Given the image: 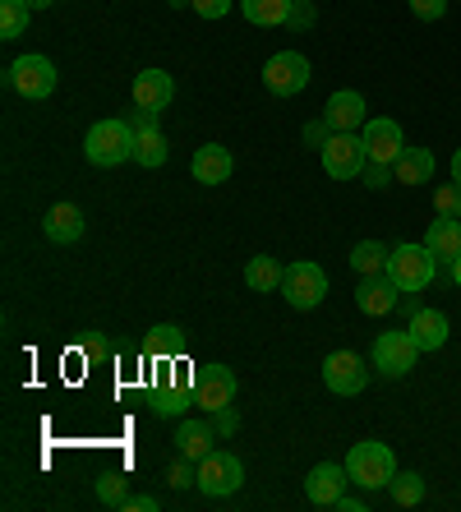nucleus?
<instances>
[{
    "label": "nucleus",
    "mask_w": 461,
    "mask_h": 512,
    "mask_svg": "<svg viewBox=\"0 0 461 512\" xmlns=\"http://www.w3.org/2000/svg\"><path fill=\"white\" fill-rule=\"evenodd\" d=\"M392 171H397V185H429L434 180V153L429 148H406Z\"/></svg>",
    "instance_id": "nucleus-24"
},
{
    "label": "nucleus",
    "mask_w": 461,
    "mask_h": 512,
    "mask_svg": "<svg viewBox=\"0 0 461 512\" xmlns=\"http://www.w3.org/2000/svg\"><path fill=\"white\" fill-rule=\"evenodd\" d=\"M434 268H438V259L429 254V245H397V250L388 254V268H383V273L402 286V296H420V291L434 282Z\"/></svg>",
    "instance_id": "nucleus-3"
},
{
    "label": "nucleus",
    "mask_w": 461,
    "mask_h": 512,
    "mask_svg": "<svg viewBox=\"0 0 461 512\" xmlns=\"http://www.w3.org/2000/svg\"><path fill=\"white\" fill-rule=\"evenodd\" d=\"M434 208L443 217H461V185L452 180V185H438L434 190Z\"/></svg>",
    "instance_id": "nucleus-33"
},
{
    "label": "nucleus",
    "mask_w": 461,
    "mask_h": 512,
    "mask_svg": "<svg viewBox=\"0 0 461 512\" xmlns=\"http://www.w3.org/2000/svg\"><path fill=\"white\" fill-rule=\"evenodd\" d=\"M448 268H452V282H457V286H461V254H457V259H452V263H448Z\"/></svg>",
    "instance_id": "nucleus-45"
},
{
    "label": "nucleus",
    "mask_w": 461,
    "mask_h": 512,
    "mask_svg": "<svg viewBox=\"0 0 461 512\" xmlns=\"http://www.w3.org/2000/svg\"><path fill=\"white\" fill-rule=\"evenodd\" d=\"M5 84H10L19 97H28V102H42V97L56 93V65H51L47 56L28 51V56L10 60V70H5Z\"/></svg>",
    "instance_id": "nucleus-5"
},
{
    "label": "nucleus",
    "mask_w": 461,
    "mask_h": 512,
    "mask_svg": "<svg viewBox=\"0 0 461 512\" xmlns=\"http://www.w3.org/2000/svg\"><path fill=\"white\" fill-rule=\"evenodd\" d=\"M213 443H217L213 420H180V429H176L180 457H194V462H203V457L213 453Z\"/></svg>",
    "instance_id": "nucleus-21"
},
{
    "label": "nucleus",
    "mask_w": 461,
    "mask_h": 512,
    "mask_svg": "<svg viewBox=\"0 0 461 512\" xmlns=\"http://www.w3.org/2000/svg\"><path fill=\"white\" fill-rule=\"evenodd\" d=\"M28 5H33V10H51V5H56V0H28Z\"/></svg>",
    "instance_id": "nucleus-46"
},
{
    "label": "nucleus",
    "mask_w": 461,
    "mask_h": 512,
    "mask_svg": "<svg viewBox=\"0 0 461 512\" xmlns=\"http://www.w3.org/2000/svg\"><path fill=\"white\" fill-rule=\"evenodd\" d=\"M231 5H236V0H190V10L199 14V19H222V14H231Z\"/></svg>",
    "instance_id": "nucleus-36"
},
{
    "label": "nucleus",
    "mask_w": 461,
    "mask_h": 512,
    "mask_svg": "<svg viewBox=\"0 0 461 512\" xmlns=\"http://www.w3.org/2000/svg\"><path fill=\"white\" fill-rule=\"evenodd\" d=\"M176 102V79L166 70H143L134 74V107L143 111H166Z\"/></svg>",
    "instance_id": "nucleus-16"
},
{
    "label": "nucleus",
    "mask_w": 461,
    "mask_h": 512,
    "mask_svg": "<svg viewBox=\"0 0 461 512\" xmlns=\"http://www.w3.org/2000/svg\"><path fill=\"white\" fill-rule=\"evenodd\" d=\"M166 157H171V143H166L162 130H143L139 139H134V162H139L143 171L166 167Z\"/></svg>",
    "instance_id": "nucleus-26"
},
{
    "label": "nucleus",
    "mask_w": 461,
    "mask_h": 512,
    "mask_svg": "<svg viewBox=\"0 0 461 512\" xmlns=\"http://www.w3.org/2000/svg\"><path fill=\"white\" fill-rule=\"evenodd\" d=\"M291 10H296V0H240V14L254 28H286Z\"/></svg>",
    "instance_id": "nucleus-23"
},
{
    "label": "nucleus",
    "mask_w": 461,
    "mask_h": 512,
    "mask_svg": "<svg viewBox=\"0 0 461 512\" xmlns=\"http://www.w3.org/2000/svg\"><path fill=\"white\" fill-rule=\"evenodd\" d=\"M323 120L332 125V134H360L365 130V97L355 93V88H337L328 97V107H323Z\"/></svg>",
    "instance_id": "nucleus-15"
},
{
    "label": "nucleus",
    "mask_w": 461,
    "mask_h": 512,
    "mask_svg": "<svg viewBox=\"0 0 461 512\" xmlns=\"http://www.w3.org/2000/svg\"><path fill=\"white\" fill-rule=\"evenodd\" d=\"M231 171H236V157L226 153L222 143H203L199 153H194V162H190V176L199 180V185H226Z\"/></svg>",
    "instance_id": "nucleus-17"
},
{
    "label": "nucleus",
    "mask_w": 461,
    "mask_h": 512,
    "mask_svg": "<svg viewBox=\"0 0 461 512\" xmlns=\"http://www.w3.org/2000/svg\"><path fill=\"white\" fill-rule=\"evenodd\" d=\"M185 351V333H180L176 323H157L153 333H148V356L153 360H176Z\"/></svg>",
    "instance_id": "nucleus-28"
},
{
    "label": "nucleus",
    "mask_w": 461,
    "mask_h": 512,
    "mask_svg": "<svg viewBox=\"0 0 461 512\" xmlns=\"http://www.w3.org/2000/svg\"><path fill=\"white\" fill-rule=\"evenodd\" d=\"M346 476H351V485H360V489H383L392 476H397V457H392L388 443L365 439L346 453Z\"/></svg>",
    "instance_id": "nucleus-2"
},
{
    "label": "nucleus",
    "mask_w": 461,
    "mask_h": 512,
    "mask_svg": "<svg viewBox=\"0 0 461 512\" xmlns=\"http://www.w3.org/2000/svg\"><path fill=\"white\" fill-rule=\"evenodd\" d=\"M406 333L415 337V346H420V351H438V346H448L452 323H448V314H443V310H415L411 323H406Z\"/></svg>",
    "instance_id": "nucleus-19"
},
{
    "label": "nucleus",
    "mask_w": 461,
    "mask_h": 512,
    "mask_svg": "<svg viewBox=\"0 0 461 512\" xmlns=\"http://www.w3.org/2000/svg\"><path fill=\"white\" fill-rule=\"evenodd\" d=\"M314 24V0H296V10H291V24L286 28H309Z\"/></svg>",
    "instance_id": "nucleus-40"
},
{
    "label": "nucleus",
    "mask_w": 461,
    "mask_h": 512,
    "mask_svg": "<svg viewBox=\"0 0 461 512\" xmlns=\"http://www.w3.org/2000/svg\"><path fill=\"white\" fill-rule=\"evenodd\" d=\"M346 485H351V476H346V462H319L314 471L305 476V499L314 503V508H332V503L346 494Z\"/></svg>",
    "instance_id": "nucleus-14"
},
{
    "label": "nucleus",
    "mask_w": 461,
    "mask_h": 512,
    "mask_svg": "<svg viewBox=\"0 0 461 512\" xmlns=\"http://www.w3.org/2000/svg\"><path fill=\"white\" fill-rule=\"evenodd\" d=\"M213 429H217V439H231L240 429V416L231 411V406H222V411H213Z\"/></svg>",
    "instance_id": "nucleus-37"
},
{
    "label": "nucleus",
    "mask_w": 461,
    "mask_h": 512,
    "mask_svg": "<svg viewBox=\"0 0 461 512\" xmlns=\"http://www.w3.org/2000/svg\"><path fill=\"white\" fill-rule=\"evenodd\" d=\"M388 245H379V240H360V245H355L351 250V268L360 277H374V273H383V268H388Z\"/></svg>",
    "instance_id": "nucleus-29"
},
{
    "label": "nucleus",
    "mask_w": 461,
    "mask_h": 512,
    "mask_svg": "<svg viewBox=\"0 0 461 512\" xmlns=\"http://www.w3.org/2000/svg\"><path fill=\"white\" fill-rule=\"evenodd\" d=\"M166 485H171V489L199 485V462H194V457H180V462H171V471H166Z\"/></svg>",
    "instance_id": "nucleus-32"
},
{
    "label": "nucleus",
    "mask_w": 461,
    "mask_h": 512,
    "mask_svg": "<svg viewBox=\"0 0 461 512\" xmlns=\"http://www.w3.org/2000/svg\"><path fill=\"white\" fill-rule=\"evenodd\" d=\"M425 245H429V254H434L438 263H452L461 254V217L438 213L434 222H429V231H425Z\"/></svg>",
    "instance_id": "nucleus-20"
},
{
    "label": "nucleus",
    "mask_w": 461,
    "mask_h": 512,
    "mask_svg": "<svg viewBox=\"0 0 461 512\" xmlns=\"http://www.w3.org/2000/svg\"><path fill=\"white\" fill-rule=\"evenodd\" d=\"M319 153H323V171H328L332 180H360V171H365V162H369L360 134H332Z\"/></svg>",
    "instance_id": "nucleus-10"
},
{
    "label": "nucleus",
    "mask_w": 461,
    "mask_h": 512,
    "mask_svg": "<svg viewBox=\"0 0 461 512\" xmlns=\"http://www.w3.org/2000/svg\"><path fill=\"white\" fill-rule=\"evenodd\" d=\"M190 406H194V379L157 383V393H153V416L171 420V416H185Z\"/></svg>",
    "instance_id": "nucleus-22"
},
{
    "label": "nucleus",
    "mask_w": 461,
    "mask_h": 512,
    "mask_svg": "<svg viewBox=\"0 0 461 512\" xmlns=\"http://www.w3.org/2000/svg\"><path fill=\"white\" fill-rule=\"evenodd\" d=\"M83 208L79 203H51L47 217H42V231H47L51 245H74V240L83 236Z\"/></svg>",
    "instance_id": "nucleus-18"
},
{
    "label": "nucleus",
    "mask_w": 461,
    "mask_h": 512,
    "mask_svg": "<svg viewBox=\"0 0 461 512\" xmlns=\"http://www.w3.org/2000/svg\"><path fill=\"white\" fill-rule=\"evenodd\" d=\"M328 139H332V125H328V120H309V125H305V143H309V148H323Z\"/></svg>",
    "instance_id": "nucleus-38"
},
{
    "label": "nucleus",
    "mask_w": 461,
    "mask_h": 512,
    "mask_svg": "<svg viewBox=\"0 0 461 512\" xmlns=\"http://www.w3.org/2000/svg\"><path fill=\"white\" fill-rule=\"evenodd\" d=\"M88 356H93V360H97V356L107 360V356H111V346H107V342H88Z\"/></svg>",
    "instance_id": "nucleus-43"
},
{
    "label": "nucleus",
    "mask_w": 461,
    "mask_h": 512,
    "mask_svg": "<svg viewBox=\"0 0 461 512\" xmlns=\"http://www.w3.org/2000/svg\"><path fill=\"white\" fill-rule=\"evenodd\" d=\"M360 139H365L369 162H388V167H397V157L406 153L402 125H397V120H388V116H369L365 130H360Z\"/></svg>",
    "instance_id": "nucleus-12"
},
{
    "label": "nucleus",
    "mask_w": 461,
    "mask_h": 512,
    "mask_svg": "<svg viewBox=\"0 0 461 512\" xmlns=\"http://www.w3.org/2000/svg\"><path fill=\"white\" fill-rule=\"evenodd\" d=\"M134 125L130 120H97L93 130H88V139H83V157L93 162V167L111 171L120 167V162H134Z\"/></svg>",
    "instance_id": "nucleus-1"
},
{
    "label": "nucleus",
    "mask_w": 461,
    "mask_h": 512,
    "mask_svg": "<svg viewBox=\"0 0 461 512\" xmlns=\"http://www.w3.org/2000/svg\"><path fill=\"white\" fill-rule=\"evenodd\" d=\"M125 512H157L162 503L153 499V494H125V503H120Z\"/></svg>",
    "instance_id": "nucleus-39"
},
{
    "label": "nucleus",
    "mask_w": 461,
    "mask_h": 512,
    "mask_svg": "<svg viewBox=\"0 0 461 512\" xmlns=\"http://www.w3.org/2000/svg\"><path fill=\"white\" fill-rule=\"evenodd\" d=\"M157 116H162V111H130V125H134V134H143V130H157Z\"/></svg>",
    "instance_id": "nucleus-41"
},
{
    "label": "nucleus",
    "mask_w": 461,
    "mask_h": 512,
    "mask_svg": "<svg viewBox=\"0 0 461 512\" xmlns=\"http://www.w3.org/2000/svg\"><path fill=\"white\" fill-rule=\"evenodd\" d=\"M282 296H286V305H291V310H319L323 296H328V273H323L319 263H309V259L286 263Z\"/></svg>",
    "instance_id": "nucleus-4"
},
{
    "label": "nucleus",
    "mask_w": 461,
    "mask_h": 512,
    "mask_svg": "<svg viewBox=\"0 0 461 512\" xmlns=\"http://www.w3.org/2000/svg\"><path fill=\"white\" fill-rule=\"evenodd\" d=\"M323 383H328V393H337V397H360L369 388L365 360L355 356V351H332V356L323 360Z\"/></svg>",
    "instance_id": "nucleus-11"
},
{
    "label": "nucleus",
    "mask_w": 461,
    "mask_h": 512,
    "mask_svg": "<svg viewBox=\"0 0 461 512\" xmlns=\"http://www.w3.org/2000/svg\"><path fill=\"white\" fill-rule=\"evenodd\" d=\"M332 508H346V512H365V499H351V494H342V499L332 503Z\"/></svg>",
    "instance_id": "nucleus-42"
},
{
    "label": "nucleus",
    "mask_w": 461,
    "mask_h": 512,
    "mask_svg": "<svg viewBox=\"0 0 461 512\" xmlns=\"http://www.w3.org/2000/svg\"><path fill=\"white\" fill-rule=\"evenodd\" d=\"M397 300H402V286L392 282L388 273L360 277V286H355V305H360V314H369V319L392 314V310H397Z\"/></svg>",
    "instance_id": "nucleus-13"
},
{
    "label": "nucleus",
    "mask_w": 461,
    "mask_h": 512,
    "mask_svg": "<svg viewBox=\"0 0 461 512\" xmlns=\"http://www.w3.org/2000/svg\"><path fill=\"white\" fill-rule=\"evenodd\" d=\"M420 360V346H415L411 333H379L374 346H369V365L383 374V379H406Z\"/></svg>",
    "instance_id": "nucleus-6"
},
{
    "label": "nucleus",
    "mask_w": 461,
    "mask_h": 512,
    "mask_svg": "<svg viewBox=\"0 0 461 512\" xmlns=\"http://www.w3.org/2000/svg\"><path fill=\"white\" fill-rule=\"evenodd\" d=\"M245 485V462H240L236 453H208L199 462V489L208 494V499H226V494H236V489Z\"/></svg>",
    "instance_id": "nucleus-9"
},
{
    "label": "nucleus",
    "mask_w": 461,
    "mask_h": 512,
    "mask_svg": "<svg viewBox=\"0 0 461 512\" xmlns=\"http://www.w3.org/2000/svg\"><path fill=\"white\" fill-rule=\"evenodd\" d=\"M263 88L272 97H300L309 88V60L300 51H277L263 65Z\"/></svg>",
    "instance_id": "nucleus-7"
},
{
    "label": "nucleus",
    "mask_w": 461,
    "mask_h": 512,
    "mask_svg": "<svg viewBox=\"0 0 461 512\" xmlns=\"http://www.w3.org/2000/svg\"><path fill=\"white\" fill-rule=\"evenodd\" d=\"M282 277H286V268H282V259H272V254H259V259L245 263L249 291H282Z\"/></svg>",
    "instance_id": "nucleus-25"
},
{
    "label": "nucleus",
    "mask_w": 461,
    "mask_h": 512,
    "mask_svg": "<svg viewBox=\"0 0 461 512\" xmlns=\"http://www.w3.org/2000/svg\"><path fill=\"white\" fill-rule=\"evenodd\" d=\"M28 19H33V5H28V0H0V37H5V42L24 37Z\"/></svg>",
    "instance_id": "nucleus-30"
},
{
    "label": "nucleus",
    "mask_w": 461,
    "mask_h": 512,
    "mask_svg": "<svg viewBox=\"0 0 461 512\" xmlns=\"http://www.w3.org/2000/svg\"><path fill=\"white\" fill-rule=\"evenodd\" d=\"M125 485H130L125 471H102V476H97V499L111 503V508H120V503H125Z\"/></svg>",
    "instance_id": "nucleus-31"
},
{
    "label": "nucleus",
    "mask_w": 461,
    "mask_h": 512,
    "mask_svg": "<svg viewBox=\"0 0 461 512\" xmlns=\"http://www.w3.org/2000/svg\"><path fill=\"white\" fill-rule=\"evenodd\" d=\"M166 5H171V10H185V5H190V0H166Z\"/></svg>",
    "instance_id": "nucleus-47"
},
{
    "label": "nucleus",
    "mask_w": 461,
    "mask_h": 512,
    "mask_svg": "<svg viewBox=\"0 0 461 512\" xmlns=\"http://www.w3.org/2000/svg\"><path fill=\"white\" fill-rule=\"evenodd\" d=\"M236 393H240L236 370H226V365H199L194 370V406H203L208 416L236 402Z\"/></svg>",
    "instance_id": "nucleus-8"
},
{
    "label": "nucleus",
    "mask_w": 461,
    "mask_h": 512,
    "mask_svg": "<svg viewBox=\"0 0 461 512\" xmlns=\"http://www.w3.org/2000/svg\"><path fill=\"white\" fill-rule=\"evenodd\" d=\"M360 180H365L369 190H388L392 180H397V171H392L388 162H365V171H360Z\"/></svg>",
    "instance_id": "nucleus-34"
},
{
    "label": "nucleus",
    "mask_w": 461,
    "mask_h": 512,
    "mask_svg": "<svg viewBox=\"0 0 461 512\" xmlns=\"http://www.w3.org/2000/svg\"><path fill=\"white\" fill-rule=\"evenodd\" d=\"M411 14L425 19V24H438V19L448 14V0H411Z\"/></svg>",
    "instance_id": "nucleus-35"
},
{
    "label": "nucleus",
    "mask_w": 461,
    "mask_h": 512,
    "mask_svg": "<svg viewBox=\"0 0 461 512\" xmlns=\"http://www.w3.org/2000/svg\"><path fill=\"white\" fill-rule=\"evenodd\" d=\"M388 494L397 508H420V503H425V476H420V471H397V476L388 480Z\"/></svg>",
    "instance_id": "nucleus-27"
},
{
    "label": "nucleus",
    "mask_w": 461,
    "mask_h": 512,
    "mask_svg": "<svg viewBox=\"0 0 461 512\" xmlns=\"http://www.w3.org/2000/svg\"><path fill=\"white\" fill-rule=\"evenodd\" d=\"M452 180H457V185H461V148H457V153H452Z\"/></svg>",
    "instance_id": "nucleus-44"
}]
</instances>
